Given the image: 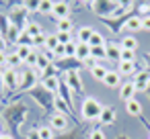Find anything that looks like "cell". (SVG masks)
Instances as JSON below:
<instances>
[{"mask_svg":"<svg viewBox=\"0 0 150 139\" xmlns=\"http://www.w3.org/2000/svg\"><path fill=\"white\" fill-rule=\"evenodd\" d=\"M101 112H103V106H101V102H99L97 98H86V100L82 102V117H84V119H88V121L99 119Z\"/></svg>","mask_w":150,"mask_h":139,"instance_id":"6da1fadb","label":"cell"},{"mask_svg":"<svg viewBox=\"0 0 150 139\" xmlns=\"http://www.w3.org/2000/svg\"><path fill=\"white\" fill-rule=\"evenodd\" d=\"M2 84H4L8 90L19 88V74H17L15 70H11V68H4V70H2Z\"/></svg>","mask_w":150,"mask_h":139,"instance_id":"7a4b0ae2","label":"cell"},{"mask_svg":"<svg viewBox=\"0 0 150 139\" xmlns=\"http://www.w3.org/2000/svg\"><path fill=\"white\" fill-rule=\"evenodd\" d=\"M93 10L99 15H113L119 10V2H93Z\"/></svg>","mask_w":150,"mask_h":139,"instance_id":"3957f363","label":"cell"},{"mask_svg":"<svg viewBox=\"0 0 150 139\" xmlns=\"http://www.w3.org/2000/svg\"><path fill=\"white\" fill-rule=\"evenodd\" d=\"M31 94H33V98H37V100H39V104H41V106H45V108H47V106L52 104V92H47L43 86L35 88Z\"/></svg>","mask_w":150,"mask_h":139,"instance_id":"277c9868","label":"cell"},{"mask_svg":"<svg viewBox=\"0 0 150 139\" xmlns=\"http://www.w3.org/2000/svg\"><path fill=\"white\" fill-rule=\"evenodd\" d=\"M66 119H68V117H66L64 112H56V115H52V119H50V127H52L54 131H64L66 125H68Z\"/></svg>","mask_w":150,"mask_h":139,"instance_id":"5b68a950","label":"cell"},{"mask_svg":"<svg viewBox=\"0 0 150 139\" xmlns=\"http://www.w3.org/2000/svg\"><path fill=\"white\" fill-rule=\"evenodd\" d=\"M134 86H136V90H148V86H150V72H140V74H136Z\"/></svg>","mask_w":150,"mask_h":139,"instance_id":"8992f818","label":"cell"},{"mask_svg":"<svg viewBox=\"0 0 150 139\" xmlns=\"http://www.w3.org/2000/svg\"><path fill=\"white\" fill-rule=\"evenodd\" d=\"M66 82H68V86L72 88V90H76V92H82V80H80V76H78V72H68L66 74Z\"/></svg>","mask_w":150,"mask_h":139,"instance_id":"52a82bcc","label":"cell"},{"mask_svg":"<svg viewBox=\"0 0 150 139\" xmlns=\"http://www.w3.org/2000/svg\"><path fill=\"white\" fill-rule=\"evenodd\" d=\"M134 94H136V86H134V82H127L125 86H121V88H119V98H121V100H125V102L134 100Z\"/></svg>","mask_w":150,"mask_h":139,"instance_id":"ba28073f","label":"cell"},{"mask_svg":"<svg viewBox=\"0 0 150 139\" xmlns=\"http://www.w3.org/2000/svg\"><path fill=\"white\" fill-rule=\"evenodd\" d=\"M52 13L58 17V21H62V19H68L70 6H68L66 2H54V10H52Z\"/></svg>","mask_w":150,"mask_h":139,"instance_id":"9c48e42d","label":"cell"},{"mask_svg":"<svg viewBox=\"0 0 150 139\" xmlns=\"http://www.w3.org/2000/svg\"><path fill=\"white\" fill-rule=\"evenodd\" d=\"M78 61H86L91 57V45L88 43H78L76 45V55H74Z\"/></svg>","mask_w":150,"mask_h":139,"instance_id":"30bf717a","label":"cell"},{"mask_svg":"<svg viewBox=\"0 0 150 139\" xmlns=\"http://www.w3.org/2000/svg\"><path fill=\"white\" fill-rule=\"evenodd\" d=\"M119 82H121V76H119V72H113V70H109L107 76H105V80H103V84L109 86V88H117Z\"/></svg>","mask_w":150,"mask_h":139,"instance_id":"8fae6325","label":"cell"},{"mask_svg":"<svg viewBox=\"0 0 150 139\" xmlns=\"http://www.w3.org/2000/svg\"><path fill=\"white\" fill-rule=\"evenodd\" d=\"M33 84H35V74H33L31 70L23 72V74H21V82H19V88H31Z\"/></svg>","mask_w":150,"mask_h":139,"instance_id":"7c38bea8","label":"cell"},{"mask_svg":"<svg viewBox=\"0 0 150 139\" xmlns=\"http://www.w3.org/2000/svg\"><path fill=\"white\" fill-rule=\"evenodd\" d=\"M43 88H45L47 92H56V90L60 88V80L54 78V76H47V78H43Z\"/></svg>","mask_w":150,"mask_h":139,"instance_id":"4fadbf2b","label":"cell"},{"mask_svg":"<svg viewBox=\"0 0 150 139\" xmlns=\"http://www.w3.org/2000/svg\"><path fill=\"white\" fill-rule=\"evenodd\" d=\"M17 45H19V47H31V45H33V37H31L27 31H21V35L17 37Z\"/></svg>","mask_w":150,"mask_h":139,"instance_id":"5bb4252c","label":"cell"},{"mask_svg":"<svg viewBox=\"0 0 150 139\" xmlns=\"http://www.w3.org/2000/svg\"><path fill=\"white\" fill-rule=\"evenodd\" d=\"M125 108H127V112L129 115H134V117H142V104L134 98V100H129L127 104H125Z\"/></svg>","mask_w":150,"mask_h":139,"instance_id":"9a60e30c","label":"cell"},{"mask_svg":"<svg viewBox=\"0 0 150 139\" xmlns=\"http://www.w3.org/2000/svg\"><path fill=\"white\" fill-rule=\"evenodd\" d=\"M91 35H93V29L91 27H80L78 29V43H88L91 41Z\"/></svg>","mask_w":150,"mask_h":139,"instance_id":"2e32d148","label":"cell"},{"mask_svg":"<svg viewBox=\"0 0 150 139\" xmlns=\"http://www.w3.org/2000/svg\"><path fill=\"white\" fill-rule=\"evenodd\" d=\"M91 57H95V59H105V57H107V47H105V45L91 47Z\"/></svg>","mask_w":150,"mask_h":139,"instance_id":"e0dca14e","label":"cell"},{"mask_svg":"<svg viewBox=\"0 0 150 139\" xmlns=\"http://www.w3.org/2000/svg\"><path fill=\"white\" fill-rule=\"evenodd\" d=\"M107 72H109V70H107V68H103V66H99V64H97V66H95V68L91 70V74H93V78H95V80H101V82L105 80V76H107Z\"/></svg>","mask_w":150,"mask_h":139,"instance_id":"ac0fdd59","label":"cell"},{"mask_svg":"<svg viewBox=\"0 0 150 139\" xmlns=\"http://www.w3.org/2000/svg\"><path fill=\"white\" fill-rule=\"evenodd\" d=\"M99 121H101V123H113V121H115V108H103Z\"/></svg>","mask_w":150,"mask_h":139,"instance_id":"d6986e66","label":"cell"},{"mask_svg":"<svg viewBox=\"0 0 150 139\" xmlns=\"http://www.w3.org/2000/svg\"><path fill=\"white\" fill-rule=\"evenodd\" d=\"M125 27H127L129 31H140V29H142V19H140V17H129L127 23H125Z\"/></svg>","mask_w":150,"mask_h":139,"instance_id":"ffe728a7","label":"cell"},{"mask_svg":"<svg viewBox=\"0 0 150 139\" xmlns=\"http://www.w3.org/2000/svg\"><path fill=\"white\" fill-rule=\"evenodd\" d=\"M107 57H109V59H121V47H117V45H107Z\"/></svg>","mask_w":150,"mask_h":139,"instance_id":"44dd1931","label":"cell"},{"mask_svg":"<svg viewBox=\"0 0 150 139\" xmlns=\"http://www.w3.org/2000/svg\"><path fill=\"white\" fill-rule=\"evenodd\" d=\"M52 66H50V57L45 55V53H39V57H37V66H35V70H50Z\"/></svg>","mask_w":150,"mask_h":139,"instance_id":"7402d4cb","label":"cell"},{"mask_svg":"<svg viewBox=\"0 0 150 139\" xmlns=\"http://www.w3.org/2000/svg\"><path fill=\"white\" fill-rule=\"evenodd\" d=\"M25 31L31 35V37H37V35H43V31H41V27L37 25V23H27V27H25Z\"/></svg>","mask_w":150,"mask_h":139,"instance_id":"603a6c76","label":"cell"},{"mask_svg":"<svg viewBox=\"0 0 150 139\" xmlns=\"http://www.w3.org/2000/svg\"><path fill=\"white\" fill-rule=\"evenodd\" d=\"M58 45H60L58 35H45V47H47V51H54Z\"/></svg>","mask_w":150,"mask_h":139,"instance_id":"cb8c5ba5","label":"cell"},{"mask_svg":"<svg viewBox=\"0 0 150 139\" xmlns=\"http://www.w3.org/2000/svg\"><path fill=\"white\" fill-rule=\"evenodd\" d=\"M138 47V41L134 39V37H123V41H121V49H127V51H134Z\"/></svg>","mask_w":150,"mask_h":139,"instance_id":"d4e9b609","label":"cell"},{"mask_svg":"<svg viewBox=\"0 0 150 139\" xmlns=\"http://www.w3.org/2000/svg\"><path fill=\"white\" fill-rule=\"evenodd\" d=\"M121 74H125V76L134 74V61H119V76Z\"/></svg>","mask_w":150,"mask_h":139,"instance_id":"484cf974","label":"cell"},{"mask_svg":"<svg viewBox=\"0 0 150 139\" xmlns=\"http://www.w3.org/2000/svg\"><path fill=\"white\" fill-rule=\"evenodd\" d=\"M70 31H72V23L68 19L58 21V33H70Z\"/></svg>","mask_w":150,"mask_h":139,"instance_id":"4316f807","label":"cell"},{"mask_svg":"<svg viewBox=\"0 0 150 139\" xmlns=\"http://www.w3.org/2000/svg\"><path fill=\"white\" fill-rule=\"evenodd\" d=\"M88 45H91V47H99V45H103V37H101V33L93 31V35H91V41H88Z\"/></svg>","mask_w":150,"mask_h":139,"instance_id":"83f0119b","label":"cell"},{"mask_svg":"<svg viewBox=\"0 0 150 139\" xmlns=\"http://www.w3.org/2000/svg\"><path fill=\"white\" fill-rule=\"evenodd\" d=\"M31 53H33V49H31V47H19V49H17V55H19V59H21V61H27V57H29Z\"/></svg>","mask_w":150,"mask_h":139,"instance_id":"f1b7e54d","label":"cell"},{"mask_svg":"<svg viewBox=\"0 0 150 139\" xmlns=\"http://www.w3.org/2000/svg\"><path fill=\"white\" fill-rule=\"evenodd\" d=\"M76 45H78V41H70L68 45H64L66 47V57H74L76 55Z\"/></svg>","mask_w":150,"mask_h":139,"instance_id":"f546056e","label":"cell"},{"mask_svg":"<svg viewBox=\"0 0 150 139\" xmlns=\"http://www.w3.org/2000/svg\"><path fill=\"white\" fill-rule=\"evenodd\" d=\"M19 64H21V59H19V55H17V53H11V55H6V66H8L11 70H13L15 66H19Z\"/></svg>","mask_w":150,"mask_h":139,"instance_id":"4dcf8cb0","label":"cell"},{"mask_svg":"<svg viewBox=\"0 0 150 139\" xmlns=\"http://www.w3.org/2000/svg\"><path fill=\"white\" fill-rule=\"evenodd\" d=\"M52 10H54V2H52V0L39 2V13H52Z\"/></svg>","mask_w":150,"mask_h":139,"instance_id":"1f68e13d","label":"cell"},{"mask_svg":"<svg viewBox=\"0 0 150 139\" xmlns=\"http://www.w3.org/2000/svg\"><path fill=\"white\" fill-rule=\"evenodd\" d=\"M37 133H39L41 139H52V127H39Z\"/></svg>","mask_w":150,"mask_h":139,"instance_id":"d6a6232c","label":"cell"},{"mask_svg":"<svg viewBox=\"0 0 150 139\" xmlns=\"http://www.w3.org/2000/svg\"><path fill=\"white\" fill-rule=\"evenodd\" d=\"M56 35H58L60 45H68L70 43V33H56Z\"/></svg>","mask_w":150,"mask_h":139,"instance_id":"836d02e7","label":"cell"},{"mask_svg":"<svg viewBox=\"0 0 150 139\" xmlns=\"http://www.w3.org/2000/svg\"><path fill=\"white\" fill-rule=\"evenodd\" d=\"M119 61H134V51L121 49V59H119Z\"/></svg>","mask_w":150,"mask_h":139,"instance_id":"e575fe53","label":"cell"},{"mask_svg":"<svg viewBox=\"0 0 150 139\" xmlns=\"http://www.w3.org/2000/svg\"><path fill=\"white\" fill-rule=\"evenodd\" d=\"M33 45H35V47L45 45V35H37V37H33Z\"/></svg>","mask_w":150,"mask_h":139,"instance_id":"d590c367","label":"cell"},{"mask_svg":"<svg viewBox=\"0 0 150 139\" xmlns=\"http://www.w3.org/2000/svg\"><path fill=\"white\" fill-rule=\"evenodd\" d=\"M37 57H39V53H35V51H33V53H31V55L27 57V64L35 68V66H37Z\"/></svg>","mask_w":150,"mask_h":139,"instance_id":"8d00e7d4","label":"cell"},{"mask_svg":"<svg viewBox=\"0 0 150 139\" xmlns=\"http://www.w3.org/2000/svg\"><path fill=\"white\" fill-rule=\"evenodd\" d=\"M88 139H105V133L101 131V129H95L93 133H91V137Z\"/></svg>","mask_w":150,"mask_h":139,"instance_id":"74e56055","label":"cell"},{"mask_svg":"<svg viewBox=\"0 0 150 139\" xmlns=\"http://www.w3.org/2000/svg\"><path fill=\"white\" fill-rule=\"evenodd\" d=\"M0 29H2V33L11 31V25H8V21H6L4 17H0Z\"/></svg>","mask_w":150,"mask_h":139,"instance_id":"f35d334b","label":"cell"},{"mask_svg":"<svg viewBox=\"0 0 150 139\" xmlns=\"http://www.w3.org/2000/svg\"><path fill=\"white\" fill-rule=\"evenodd\" d=\"M25 8L31 13V10H39V2H35V0H31V2H27L25 4Z\"/></svg>","mask_w":150,"mask_h":139,"instance_id":"ab89813d","label":"cell"},{"mask_svg":"<svg viewBox=\"0 0 150 139\" xmlns=\"http://www.w3.org/2000/svg\"><path fill=\"white\" fill-rule=\"evenodd\" d=\"M142 29H146V31H150V15H146V17H142Z\"/></svg>","mask_w":150,"mask_h":139,"instance_id":"60d3db41","label":"cell"},{"mask_svg":"<svg viewBox=\"0 0 150 139\" xmlns=\"http://www.w3.org/2000/svg\"><path fill=\"white\" fill-rule=\"evenodd\" d=\"M4 49H6V39L0 35V53H4Z\"/></svg>","mask_w":150,"mask_h":139,"instance_id":"b9f144b4","label":"cell"},{"mask_svg":"<svg viewBox=\"0 0 150 139\" xmlns=\"http://www.w3.org/2000/svg\"><path fill=\"white\" fill-rule=\"evenodd\" d=\"M84 64H86V66H91V70H93V68L97 66V59H95V57H88V59H86Z\"/></svg>","mask_w":150,"mask_h":139,"instance_id":"7bdbcfd3","label":"cell"},{"mask_svg":"<svg viewBox=\"0 0 150 139\" xmlns=\"http://www.w3.org/2000/svg\"><path fill=\"white\" fill-rule=\"evenodd\" d=\"M4 66H6V55H4V53H0V68L4 70Z\"/></svg>","mask_w":150,"mask_h":139,"instance_id":"ee69618b","label":"cell"},{"mask_svg":"<svg viewBox=\"0 0 150 139\" xmlns=\"http://www.w3.org/2000/svg\"><path fill=\"white\" fill-rule=\"evenodd\" d=\"M29 139H41V137H39L37 131H31V133H29Z\"/></svg>","mask_w":150,"mask_h":139,"instance_id":"f6af8a7d","label":"cell"},{"mask_svg":"<svg viewBox=\"0 0 150 139\" xmlns=\"http://www.w3.org/2000/svg\"><path fill=\"white\" fill-rule=\"evenodd\" d=\"M2 139H15V137H13V135H4Z\"/></svg>","mask_w":150,"mask_h":139,"instance_id":"bcb514c9","label":"cell"},{"mask_svg":"<svg viewBox=\"0 0 150 139\" xmlns=\"http://www.w3.org/2000/svg\"><path fill=\"white\" fill-rule=\"evenodd\" d=\"M2 137H4V133H0V139H2Z\"/></svg>","mask_w":150,"mask_h":139,"instance_id":"7dc6e473","label":"cell"},{"mask_svg":"<svg viewBox=\"0 0 150 139\" xmlns=\"http://www.w3.org/2000/svg\"><path fill=\"white\" fill-rule=\"evenodd\" d=\"M148 61H150V53H148Z\"/></svg>","mask_w":150,"mask_h":139,"instance_id":"c3c4849f","label":"cell"},{"mask_svg":"<svg viewBox=\"0 0 150 139\" xmlns=\"http://www.w3.org/2000/svg\"><path fill=\"white\" fill-rule=\"evenodd\" d=\"M148 92H150V86H148Z\"/></svg>","mask_w":150,"mask_h":139,"instance_id":"681fc988","label":"cell"}]
</instances>
